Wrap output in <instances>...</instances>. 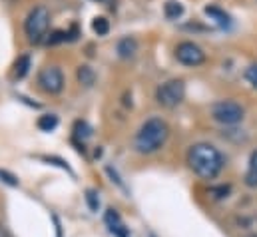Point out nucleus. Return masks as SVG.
<instances>
[{"label":"nucleus","instance_id":"2eb2a0df","mask_svg":"<svg viewBox=\"0 0 257 237\" xmlns=\"http://www.w3.org/2000/svg\"><path fill=\"white\" fill-rule=\"evenodd\" d=\"M42 132H52V130H56V126H58V116H54V114H44V116H40L38 118V124H36Z\"/></svg>","mask_w":257,"mask_h":237},{"label":"nucleus","instance_id":"f257e3e1","mask_svg":"<svg viewBox=\"0 0 257 237\" xmlns=\"http://www.w3.org/2000/svg\"><path fill=\"white\" fill-rule=\"evenodd\" d=\"M188 164L193 170L195 176H199L201 179H215L223 166H225V160L221 156V152L211 146V144H205V142H199V144H193L188 152Z\"/></svg>","mask_w":257,"mask_h":237},{"label":"nucleus","instance_id":"ddd939ff","mask_svg":"<svg viewBox=\"0 0 257 237\" xmlns=\"http://www.w3.org/2000/svg\"><path fill=\"white\" fill-rule=\"evenodd\" d=\"M30 64H32V60H30L28 54L20 56V58L16 60V64H14V76H16L18 80H22V78L30 72Z\"/></svg>","mask_w":257,"mask_h":237},{"label":"nucleus","instance_id":"6e6552de","mask_svg":"<svg viewBox=\"0 0 257 237\" xmlns=\"http://www.w3.org/2000/svg\"><path fill=\"white\" fill-rule=\"evenodd\" d=\"M104 221H106L110 233L114 237H132L130 229L126 227V223L122 221V217H120V213L116 209H108L106 215H104Z\"/></svg>","mask_w":257,"mask_h":237},{"label":"nucleus","instance_id":"a211bd4d","mask_svg":"<svg viewBox=\"0 0 257 237\" xmlns=\"http://www.w3.org/2000/svg\"><path fill=\"white\" fill-rule=\"evenodd\" d=\"M86 201H88V207H90L92 211H98V207H100V197H98V193H96L94 189H88V191H86Z\"/></svg>","mask_w":257,"mask_h":237},{"label":"nucleus","instance_id":"4468645a","mask_svg":"<svg viewBox=\"0 0 257 237\" xmlns=\"http://www.w3.org/2000/svg\"><path fill=\"white\" fill-rule=\"evenodd\" d=\"M76 76H78V82L84 84V86H88V88H90V86L94 84V80H96V74H94V70H92L90 66H80Z\"/></svg>","mask_w":257,"mask_h":237},{"label":"nucleus","instance_id":"5701e85b","mask_svg":"<svg viewBox=\"0 0 257 237\" xmlns=\"http://www.w3.org/2000/svg\"><path fill=\"white\" fill-rule=\"evenodd\" d=\"M94 2H98V4H114L116 0H94Z\"/></svg>","mask_w":257,"mask_h":237},{"label":"nucleus","instance_id":"f8f14e48","mask_svg":"<svg viewBox=\"0 0 257 237\" xmlns=\"http://www.w3.org/2000/svg\"><path fill=\"white\" fill-rule=\"evenodd\" d=\"M245 185L247 187H257V150L249 158V166H247V174H245Z\"/></svg>","mask_w":257,"mask_h":237},{"label":"nucleus","instance_id":"9d476101","mask_svg":"<svg viewBox=\"0 0 257 237\" xmlns=\"http://www.w3.org/2000/svg\"><path fill=\"white\" fill-rule=\"evenodd\" d=\"M116 50H118V56L122 60H130V58H134L136 52H138V42H136L132 36H126V38H122V40L118 42Z\"/></svg>","mask_w":257,"mask_h":237},{"label":"nucleus","instance_id":"b1692460","mask_svg":"<svg viewBox=\"0 0 257 237\" xmlns=\"http://www.w3.org/2000/svg\"><path fill=\"white\" fill-rule=\"evenodd\" d=\"M249 237H257V235H249Z\"/></svg>","mask_w":257,"mask_h":237},{"label":"nucleus","instance_id":"1a4fd4ad","mask_svg":"<svg viewBox=\"0 0 257 237\" xmlns=\"http://www.w3.org/2000/svg\"><path fill=\"white\" fill-rule=\"evenodd\" d=\"M203 12H205L219 28H229V26H231V16H229L225 10H221L219 6H205Z\"/></svg>","mask_w":257,"mask_h":237},{"label":"nucleus","instance_id":"423d86ee","mask_svg":"<svg viewBox=\"0 0 257 237\" xmlns=\"http://www.w3.org/2000/svg\"><path fill=\"white\" fill-rule=\"evenodd\" d=\"M38 86L46 92V94H60L64 90V74L58 66H46L40 74H38Z\"/></svg>","mask_w":257,"mask_h":237},{"label":"nucleus","instance_id":"412c9836","mask_svg":"<svg viewBox=\"0 0 257 237\" xmlns=\"http://www.w3.org/2000/svg\"><path fill=\"white\" fill-rule=\"evenodd\" d=\"M0 179L6 181L8 185H18V179L14 178V176H10V174H6V172H0Z\"/></svg>","mask_w":257,"mask_h":237},{"label":"nucleus","instance_id":"f03ea898","mask_svg":"<svg viewBox=\"0 0 257 237\" xmlns=\"http://www.w3.org/2000/svg\"><path fill=\"white\" fill-rule=\"evenodd\" d=\"M170 136V128L162 118H150L142 124L134 138V148L140 154H154L158 152Z\"/></svg>","mask_w":257,"mask_h":237},{"label":"nucleus","instance_id":"7ed1b4c3","mask_svg":"<svg viewBox=\"0 0 257 237\" xmlns=\"http://www.w3.org/2000/svg\"><path fill=\"white\" fill-rule=\"evenodd\" d=\"M48 26H50V12L46 6H36L30 10L24 22V32L32 44H40L48 36Z\"/></svg>","mask_w":257,"mask_h":237},{"label":"nucleus","instance_id":"f3484780","mask_svg":"<svg viewBox=\"0 0 257 237\" xmlns=\"http://www.w3.org/2000/svg\"><path fill=\"white\" fill-rule=\"evenodd\" d=\"M66 40H68V32H66V30H54V32L48 34L46 44L54 46V44H60V42H66Z\"/></svg>","mask_w":257,"mask_h":237},{"label":"nucleus","instance_id":"20e7f679","mask_svg":"<svg viewBox=\"0 0 257 237\" xmlns=\"http://www.w3.org/2000/svg\"><path fill=\"white\" fill-rule=\"evenodd\" d=\"M184 98H186V84L180 78L168 80V82L160 84L156 90V100L164 108H176L184 102Z\"/></svg>","mask_w":257,"mask_h":237},{"label":"nucleus","instance_id":"6ab92c4d","mask_svg":"<svg viewBox=\"0 0 257 237\" xmlns=\"http://www.w3.org/2000/svg\"><path fill=\"white\" fill-rule=\"evenodd\" d=\"M245 80L257 90V62L247 66V70H245Z\"/></svg>","mask_w":257,"mask_h":237},{"label":"nucleus","instance_id":"0eeeda50","mask_svg":"<svg viewBox=\"0 0 257 237\" xmlns=\"http://www.w3.org/2000/svg\"><path fill=\"white\" fill-rule=\"evenodd\" d=\"M176 58L184 66L195 68V66H201L205 62V52L195 42H180L176 46Z\"/></svg>","mask_w":257,"mask_h":237},{"label":"nucleus","instance_id":"aec40b11","mask_svg":"<svg viewBox=\"0 0 257 237\" xmlns=\"http://www.w3.org/2000/svg\"><path fill=\"white\" fill-rule=\"evenodd\" d=\"M74 132H76V138H82V140L90 138V134H92L86 122H76V128H74Z\"/></svg>","mask_w":257,"mask_h":237},{"label":"nucleus","instance_id":"4be33fe9","mask_svg":"<svg viewBox=\"0 0 257 237\" xmlns=\"http://www.w3.org/2000/svg\"><path fill=\"white\" fill-rule=\"evenodd\" d=\"M78 38V26H72V30L68 32V40H76Z\"/></svg>","mask_w":257,"mask_h":237},{"label":"nucleus","instance_id":"393cba45","mask_svg":"<svg viewBox=\"0 0 257 237\" xmlns=\"http://www.w3.org/2000/svg\"><path fill=\"white\" fill-rule=\"evenodd\" d=\"M150 237H156V235H150Z\"/></svg>","mask_w":257,"mask_h":237},{"label":"nucleus","instance_id":"39448f33","mask_svg":"<svg viewBox=\"0 0 257 237\" xmlns=\"http://www.w3.org/2000/svg\"><path fill=\"white\" fill-rule=\"evenodd\" d=\"M211 118L223 126H235L245 118V110L233 100H219L211 106Z\"/></svg>","mask_w":257,"mask_h":237},{"label":"nucleus","instance_id":"dca6fc26","mask_svg":"<svg viewBox=\"0 0 257 237\" xmlns=\"http://www.w3.org/2000/svg\"><path fill=\"white\" fill-rule=\"evenodd\" d=\"M92 30H94L98 36H106V34L110 32V22H108L104 16H98V18H94V22H92Z\"/></svg>","mask_w":257,"mask_h":237},{"label":"nucleus","instance_id":"9b49d317","mask_svg":"<svg viewBox=\"0 0 257 237\" xmlns=\"http://www.w3.org/2000/svg\"><path fill=\"white\" fill-rule=\"evenodd\" d=\"M164 14H166V18L176 20V18H180L184 14V4L178 2V0H168L166 6H164Z\"/></svg>","mask_w":257,"mask_h":237}]
</instances>
